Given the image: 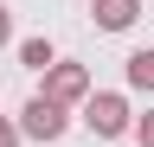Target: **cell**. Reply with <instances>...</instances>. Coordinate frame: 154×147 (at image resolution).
<instances>
[{
	"mask_svg": "<svg viewBox=\"0 0 154 147\" xmlns=\"http://www.w3.org/2000/svg\"><path fill=\"white\" fill-rule=\"evenodd\" d=\"M84 122H90V134H103V141H116V134H128V96H116V90H90L84 96Z\"/></svg>",
	"mask_w": 154,
	"mask_h": 147,
	"instance_id": "6da1fadb",
	"label": "cell"
},
{
	"mask_svg": "<svg viewBox=\"0 0 154 147\" xmlns=\"http://www.w3.org/2000/svg\"><path fill=\"white\" fill-rule=\"evenodd\" d=\"M128 90L154 96V51H128Z\"/></svg>",
	"mask_w": 154,
	"mask_h": 147,
	"instance_id": "8992f818",
	"label": "cell"
},
{
	"mask_svg": "<svg viewBox=\"0 0 154 147\" xmlns=\"http://www.w3.org/2000/svg\"><path fill=\"white\" fill-rule=\"evenodd\" d=\"M7 39H13V13L0 7V45H7Z\"/></svg>",
	"mask_w": 154,
	"mask_h": 147,
	"instance_id": "9c48e42d",
	"label": "cell"
},
{
	"mask_svg": "<svg viewBox=\"0 0 154 147\" xmlns=\"http://www.w3.org/2000/svg\"><path fill=\"white\" fill-rule=\"evenodd\" d=\"M19 134H26V141H58V134H64V128H71V115H64V109H58V102H45V96H32L26 109H19Z\"/></svg>",
	"mask_w": 154,
	"mask_h": 147,
	"instance_id": "7a4b0ae2",
	"label": "cell"
},
{
	"mask_svg": "<svg viewBox=\"0 0 154 147\" xmlns=\"http://www.w3.org/2000/svg\"><path fill=\"white\" fill-rule=\"evenodd\" d=\"M0 147H19V128H13L7 115H0Z\"/></svg>",
	"mask_w": 154,
	"mask_h": 147,
	"instance_id": "ba28073f",
	"label": "cell"
},
{
	"mask_svg": "<svg viewBox=\"0 0 154 147\" xmlns=\"http://www.w3.org/2000/svg\"><path fill=\"white\" fill-rule=\"evenodd\" d=\"M45 102H58V109H71V102H84L90 96V70L84 64H51L45 70V90H38Z\"/></svg>",
	"mask_w": 154,
	"mask_h": 147,
	"instance_id": "3957f363",
	"label": "cell"
},
{
	"mask_svg": "<svg viewBox=\"0 0 154 147\" xmlns=\"http://www.w3.org/2000/svg\"><path fill=\"white\" fill-rule=\"evenodd\" d=\"M128 134L141 141V147H154V109H148V115H135V122H128Z\"/></svg>",
	"mask_w": 154,
	"mask_h": 147,
	"instance_id": "52a82bcc",
	"label": "cell"
},
{
	"mask_svg": "<svg viewBox=\"0 0 154 147\" xmlns=\"http://www.w3.org/2000/svg\"><path fill=\"white\" fill-rule=\"evenodd\" d=\"M96 26H103V32H128L135 19H141V0H96Z\"/></svg>",
	"mask_w": 154,
	"mask_h": 147,
	"instance_id": "277c9868",
	"label": "cell"
},
{
	"mask_svg": "<svg viewBox=\"0 0 154 147\" xmlns=\"http://www.w3.org/2000/svg\"><path fill=\"white\" fill-rule=\"evenodd\" d=\"M19 64H26V70H38V77H45V70L58 64V51H51V39H26V45H19Z\"/></svg>",
	"mask_w": 154,
	"mask_h": 147,
	"instance_id": "5b68a950",
	"label": "cell"
}]
</instances>
